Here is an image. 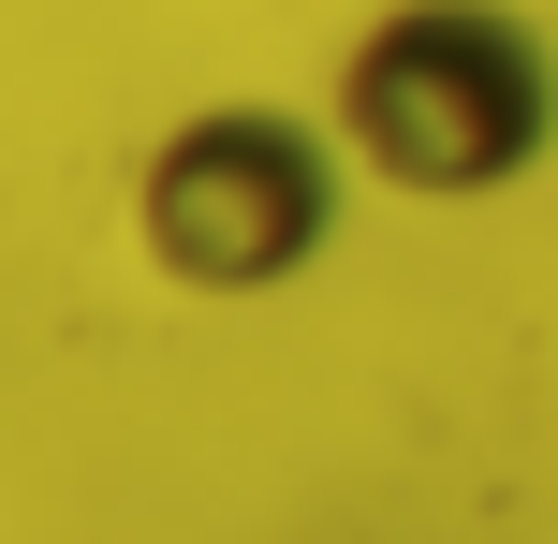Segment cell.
Returning a JSON list of instances; mask_svg holds the SVG:
<instances>
[{
  "label": "cell",
  "instance_id": "1",
  "mask_svg": "<svg viewBox=\"0 0 558 544\" xmlns=\"http://www.w3.org/2000/svg\"><path fill=\"white\" fill-rule=\"evenodd\" d=\"M324 118L367 192L397 206H485L558 147V45L514 0H383L338 45Z\"/></svg>",
  "mask_w": 558,
  "mask_h": 544
},
{
  "label": "cell",
  "instance_id": "2",
  "mask_svg": "<svg viewBox=\"0 0 558 544\" xmlns=\"http://www.w3.org/2000/svg\"><path fill=\"white\" fill-rule=\"evenodd\" d=\"M338 192H353L338 118L192 104V118H162L147 162H133V251H147V280L251 310V294H294L308 265L338 251Z\"/></svg>",
  "mask_w": 558,
  "mask_h": 544
}]
</instances>
